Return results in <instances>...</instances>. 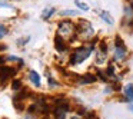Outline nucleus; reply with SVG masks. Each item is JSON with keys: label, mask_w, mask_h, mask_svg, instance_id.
<instances>
[{"label": "nucleus", "mask_w": 133, "mask_h": 119, "mask_svg": "<svg viewBox=\"0 0 133 119\" xmlns=\"http://www.w3.org/2000/svg\"><path fill=\"white\" fill-rule=\"evenodd\" d=\"M57 35L62 36L63 39H69L70 42H73V40L77 39V35H76V26L70 20H62L60 23H59Z\"/></svg>", "instance_id": "obj_1"}, {"label": "nucleus", "mask_w": 133, "mask_h": 119, "mask_svg": "<svg viewBox=\"0 0 133 119\" xmlns=\"http://www.w3.org/2000/svg\"><path fill=\"white\" fill-rule=\"evenodd\" d=\"M92 50H93V46H80V47H76V49L72 52V55H70L69 63L70 65H79V63H82V62H84L90 56Z\"/></svg>", "instance_id": "obj_2"}, {"label": "nucleus", "mask_w": 133, "mask_h": 119, "mask_svg": "<svg viewBox=\"0 0 133 119\" xmlns=\"http://www.w3.org/2000/svg\"><path fill=\"white\" fill-rule=\"evenodd\" d=\"M76 35L77 37H82L83 40H89V39L93 37L95 35V30H93V26L90 22L84 20V19H80L77 23V27H76Z\"/></svg>", "instance_id": "obj_3"}, {"label": "nucleus", "mask_w": 133, "mask_h": 119, "mask_svg": "<svg viewBox=\"0 0 133 119\" xmlns=\"http://www.w3.org/2000/svg\"><path fill=\"white\" fill-rule=\"evenodd\" d=\"M127 55V47L124 45L123 39L120 36H116L115 37V56H113V60H123Z\"/></svg>", "instance_id": "obj_4"}, {"label": "nucleus", "mask_w": 133, "mask_h": 119, "mask_svg": "<svg viewBox=\"0 0 133 119\" xmlns=\"http://www.w3.org/2000/svg\"><path fill=\"white\" fill-rule=\"evenodd\" d=\"M16 70L17 69H15V67L2 65V66H0V82H2V83H6L12 76L16 75Z\"/></svg>", "instance_id": "obj_5"}, {"label": "nucleus", "mask_w": 133, "mask_h": 119, "mask_svg": "<svg viewBox=\"0 0 133 119\" xmlns=\"http://www.w3.org/2000/svg\"><path fill=\"white\" fill-rule=\"evenodd\" d=\"M96 79L97 78H96L95 75H92V73H84V75H82V76L77 75L75 83L76 85H90V83H93V82H96Z\"/></svg>", "instance_id": "obj_6"}, {"label": "nucleus", "mask_w": 133, "mask_h": 119, "mask_svg": "<svg viewBox=\"0 0 133 119\" xmlns=\"http://www.w3.org/2000/svg\"><path fill=\"white\" fill-rule=\"evenodd\" d=\"M55 47L57 52H66L67 50V43H66V39H63L62 36H59L56 33L55 36Z\"/></svg>", "instance_id": "obj_7"}, {"label": "nucleus", "mask_w": 133, "mask_h": 119, "mask_svg": "<svg viewBox=\"0 0 133 119\" xmlns=\"http://www.w3.org/2000/svg\"><path fill=\"white\" fill-rule=\"evenodd\" d=\"M30 96H33L32 92H30L27 87H23L20 92H17L15 96H13V101H20V102H23L26 98H30Z\"/></svg>", "instance_id": "obj_8"}, {"label": "nucleus", "mask_w": 133, "mask_h": 119, "mask_svg": "<svg viewBox=\"0 0 133 119\" xmlns=\"http://www.w3.org/2000/svg\"><path fill=\"white\" fill-rule=\"evenodd\" d=\"M123 93H124V98H126V101L133 102V83L126 85V86H124V89H123Z\"/></svg>", "instance_id": "obj_9"}, {"label": "nucleus", "mask_w": 133, "mask_h": 119, "mask_svg": "<svg viewBox=\"0 0 133 119\" xmlns=\"http://www.w3.org/2000/svg\"><path fill=\"white\" fill-rule=\"evenodd\" d=\"M53 115H55V118H56V119H66L67 110H64L63 108H57V106H55V109H53Z\"/></svg>", "instance_id": "obj_10"}, {"label": "nucleus", "mask_w": 133, "mask_h": 119, "mask_svg": "<svg viewBox=\"0 0 133 119\" xmlns=\"http://www.w3.org/2000/svg\"><path fill=\"white\" fill-rule=\"evenodd\" d=\"M29 78H30V80L35 83V86H40V76H39V73L37 72H35V70H30L29 72Z\"/></svg>", "instance_id": "obj_11"}, {"label": "nucleus", "mask_w": 133, "mask_h": 119, "mask_svg": "<svg viewBox=\"0 0 133 119\" xmlns=\"http://www.w3.org/2000/svg\"><path fill=\"white\" fill-rule=\"evenodd\" d=\"M100 17H102V20H104L107 24H113V19L110 17L109 12H104V10H102V12H100Z\"/></svg>", "instance_id": "obj_12"}, {"label": "nucleus", "mask_w": 133, "mask_h": 119, "mask_svg": "<svg viewBox=\"0 0 133 119\" xmlns=\"http://www.w3.org/2000/svg\"><path fill=\"white\" fill-rule=\"evenodd\" d=\"M106 75H107V78H115V66H113V63H109L107 65V67H106Z\"/></svg>", "instance_id": "obj_13"}, {"label": "nucleus", "mask_w": 133, "mask_h": 119, "mask_svg": "<svg viewBox=\"0 0 133 119\" xmlns=\"http://www.w3.org/2000/svg\"><path fill=\"white\" fill-rule=\"evenodd\" d=\"M55 12H56V9H55V7H50V9L44 10V12H43V15H42V17H43L44 20H46V19H50V17H52V15H53Z\"/></svg>", "instance_id": "obj_14"}, {"label": "nucleus", "mask_w": 133, "mask_h": 119, "mask_svg": "<svg viewBox=\"0 0 133 119\" xmlns=\"http://www.w3.org/2000/svg\"><path fill=\"white\" fill-rule=\"evenodd\" d=\"M75 4L79 7V9L83 10V12H87V10H89V6H87V4H84L83 2H80V0H75Z\"/></svg>", "instance_id": "obj_15"}, {"label": "nucleus", "mask_w": 133, "mask_h": 119, "mask_svg": "<svg viewBox=\"0 0 133 119\" xmlns=\"http://www.w3.org/2000/svg\"><path fill=\"white\" fill-rule=\"evenodd\" d=\"M22 87V80L20 79H15V80L12 82V89L13 90H19Z\"/></svg>", "instance_id": "obj_16"}, {"label": "nucleus", "mask_w": 133, "mask_h": 119, "mask_svg": "<svg viewBox=\"0 0 133 119\" xmlns=\"http://www.w3.org/2000/svg\"><path fill=\"white\" fill-rule=\"evenodd\" d=\"M99 50H100L102 53H106L107 55V43L104 40H100V43H99Z\"/></svg>", "instance_id": "obj_17"}, {"label": "nucleus", "mask_w": 133, "mask_h": 119, "mask_svg": "<svg viewBox=\"0 0 133 119\" xmlns=\"http://www.w3.org/2000/svg\"><path fill=\"white\" fill-rule=\"evenodd\" d=\"M60 15L62 16H77L79 12H76V10H63Z\"/></svg>", "instance_id": "obj_18"}, {"label": "nucleus", "mask_w": 133, "mask_h": 119, "mask_svg": "<svg viewBox=\"0 0 133 119\" xmlns=\"http://www.w3.org/2000/svg\"><path fill=\"white\" fill-rule=\"evenodd\" d=\"M6 33H7V30H6V27H4V26H3V24H0V39L3 37V36H4V35H6Z\"/></svg>", "instance_id": "obj_19"}, {"label": "nucleus", "mask_w": 133, "mask_h": 119, "mask_svg": "<svg viewBox=\"0 0 133 119\" xmlns=\"http://www.w3.org/2000/svg\"><path fill=\"white\" fill-rule=\"evenodd\" d=\"M49 83H50V86H59L57 82H56L53 78H50V76H49Z\"/></svg>", "instance_id": "obj_20"}, {"label": "nucleus", "mask_w": 133, "mask_h": 119, "mask_svg": "<svg viewBox=\"0 0 133 119\" xmlns=\"http://www.w3.org/2000/svg\"><path fill=\"white\" fill-rule=\"evenodd\" d=\"M6 49H7L6 45H0V50H6Z\"/></svg>", "instance_id": "obj_21"}, {"label": "nucleus", "mask_w": 133, "mask_h": 119, "mask_svg": "<svg viewBox=\"0 0 133 119\" xmlns=\"http://www.w3.org/2000/svg\"><path fill=\"white\" fill-rule=\"evenodd\" d=\"M3 62H4V58H3V56H0V66L3 65Z\"/></svg>", "instance_id": "obj_22"}, {"label": "nucleus", "mask_w": 133, "mask_h": 119, "mask_svg": "<svg viewBox=\"0 0 133 119\" xmlns=\"http://www.w3.org/2000/svg\"><path fill=\"white\" fill-rule=\"evenodd\" d=\"M42 119H50V116H47V115H46V116H43Z\"/></svg>", "instance_id": "obj_23"}]
</instances>
